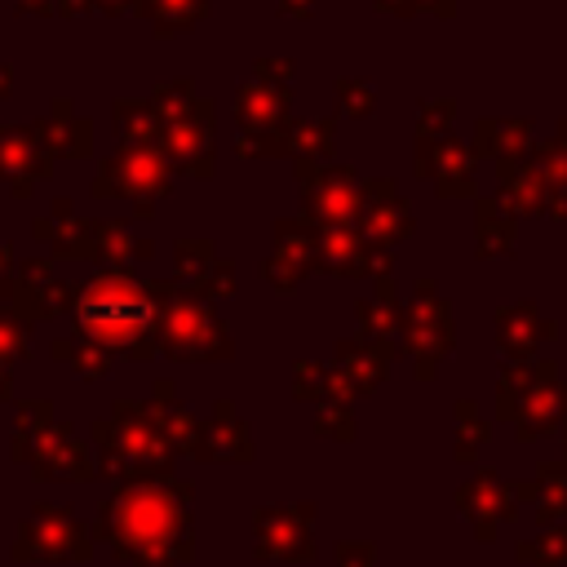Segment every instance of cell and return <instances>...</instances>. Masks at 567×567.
<instances>
[{"mask_svg":"<svg viewBox=\"0 0 567 567\" xmlns=\"http://www.w3.org/2000/svg\"><path fill=\"white\" fill-rule=\"evenodd\" d=\"M155 319H159L155 284L133 279L124 266H102L75 292V323L93 346L128 350L146 359L155 350Z\"/></svg>","mask_w":567,"mask_h":567,"instance_id":"cell-1","label":"cell"},{"mask_svg":"<svg viewBox=\"0 0 567 567\" xmlns=\"http://www.w3.org/2000/svg\"><path fill=\"white\" fill-rule=\"evenodd\" d=\"M159 297V319H155V346H164L173 359H226L230 337L226 323L208 301H195L177 288V279H151Z\"/></svg>","mask_w":567,"mask_h":567,"instance_id":"cell-2","label":"cell"},{"mask_svg":"<svg viewBox=\"0 0 567 567\" xmlns=\"http://www.w3.org/2000/svg\"><path fill=\"white\" fill-rule=\"evenodd\" d=\"M35 239L53 244L58 257H84L97 266H128L155 252L151 239H137L128 221H84V217H40Z\"/></svg>","mask_w":567,"mask_h":567,"instance_id":"cell-3","label":"cell"},{"mask_svg":"<svg viewBox=\"0 0 567 567\" xmlns=\"http://www.w3.org/2000/svg\"><path fill=\"white\" fill-rule=\"evenodd\" d=\"M173 190V164L159 146H120L102 159L93 195L97 199H133L137 217L155 213V199Z\"/></svg>","mask_w":567,"mask_h":567,"instance_id":"cell-4","label":"cell"},{"mask_svg":"<svg viewBox=\"0 0 567 567\" xmlns=\"http://www.w3.org/2000/svg\"><path fill=\"white\" fill-rule=\"evenodd\" d=\"M297 62L292 58H270L261 53L252 62V75L239 80L235 89V124H239V137H257V133H270L275 124H284L292 111V80Z\"/></svg>","mask_w":567,"mask_h":567,"instance_id":"cell-5","label":"cell"},{"mask_svg":"<svg viewBox=\"0 0 567 567\" xmlns=\"http://www.w3.org/2000/svg\"><path fill=\"white\" fill-rule=\"evenodd\" d=\"M297 190H301V217H310L315 226H354L363 182L350 164L297 159Z\"/></svg>","mask_w":567,"mask_h":567,"instance_id":"cell-6","label":"cell"},{"mask_svg":"<svg viewBox=\"0 0 567 567\" xmlns=\"http://www.w3.org/2000/svg\"><path fill=\"white\" fill-rule=\"evenodd\" d=\"M332 142H337V115H288L284 124H275L270 133L257 137H239V155L244 159H275V155H292V159H319L332 164Z\"/></svg>","mask_w":567,"mask_h":567,"instance_id":"cell-7","label":"cell"},{"mask_svg":"<svg viewBox=\"0 0 567 567\" xmlns=\"http://www.w3.org/2000/svg\"><path fill=\"white\" fill-rule=\"evenodd\" d=\"M403 341L416 354V372L434 377L439 359L452 346V306L434 292V279H416L412 306H403Z\"/></svg>","mask_w":567,"mask_h":567,"instance_id":"cell-8","label":"cell"},{"mask_svg":"<svg viewBox=\"0 0 567 567\" xmlns=\"http://www.w3.org/2000/svg\"><path fill=\"white\" fill-rule=\"evenodd\" d=\"M315 266L341 279L394 275V248H372L354 226H315Z\"/></svg>","mask_w":567,"mask_h":567,"instance_id":"cell-9","label":"cell"},{"mask_svg":"<svg viewBox=\"0 0 567 567\" xmlns=\"http://www.w3.org/2000/svg\"><path fill=\"white\" fill-rule=\"evenodd\" d=\"M217 111L208 97H199V106L173 124H159V151L168 155L173 168L190 173V177H213L217 168Z\"/></svg>","mask_w":567,"mask_h":567,"instance_id":"cell-10","label":"cell"},{"mask_svg":"<svg viewBox=\"0 0 567 567\" xmlns=\"http://www.w3.org/2000/svg\"><path fill=\"white\" fill-rule=\"evenodd\" d=\"M354 230L372 244V248H394L416 230L412 204L399 195V186L390 177H372L359 190V213H354Z\"/></svg>","mask_w":567,"mask_h":567,"instance_id":"cell-11","label":"cell"},{"mask_svg":"<svg viewBox=\"0 0 567 567\" xmlns=\"http://www.w3.org/2000/svg\"><path fill=\"white\" fill-rule=\"evenodd\" d=\"M412 164H416V177L434 182L439 199H461V195L478 190V155H474V146L456 142L452 133L434 137V142H416V159Z\"/></svg>","mask_w":567,"mask_h":567,"instance_id":"cell-12","label":"cell"},{"mask_svg":"<svg viewBox=\"0 0 567 567\" xmlns=\"http://www.w3.org/2000/svg\"><path fill=\"white\" fill-rule=\"evenodd\" d=\"M173 270H177V288L195 301H213L235 292V266L217 252L213 239H177L173 244Z\"/></svg>","mask_w":567,"mask_h":567,"instance_id":"cell-13","label":"cell"},{"mask_svg":"<svg viewBox=\"0 0 567 567\" xmlns=\"http://www.w3.org/2000/svg\"><path fill=\"white\" fill-rule=\"evenodd\" d=\"M315 270V221L310 217H279L275 221V248L261 261V275L275 292H292L301 275Z\"/></svg>","mask_w":567,"mask_h":567,"instance_id":"cell-14","label":"cell"},{"mask_svg":"<svg viewBox=\"0 0 567 567\" xmlns=\"http://www.w3.org/2000/svg\"><path fill=\"white\" fill-rule=\"evenodd\" d=\"M49 168L53 155L35 137V124H0V177H9L13 195H31Z\"/></svg>","mask_w":567,"mask_h":567,"instance_id":"cell-15","label":"cell"},{"mask_svg":"<svg viewBox=\"0 0 567 567\" xmlns=\"http://www.w3.org/2000/svg\"><path fill=\"white\" fill-rule=\"evenodd\" d=\"M478 159H523L532 151V120L523 115H478L474 120V137H470Z\"/></svg>","mask_w":567,"mask_h":567,"instance_id":"cell-16","label":"cell"},{"mask_svg":"<svg viewBox=\"0 0 567 567\" xmlns=\"http://www.w3.org/2000/svg\"><path fill=\"white\" fill-rule=\"evenodd\" d=\"M35 137L44 142V151L53 159H84L93 151V124L84 115H75L66 97H58L53 111L44 120H35Z\"/></svg>","mask_w":567,"mask_h":567,"instance_id":"cell-17","label":"cell"},{"mask_svg":"<svg viewBox=\"0 0 567 567\" xmlns=\"http://www.w3.org/2000/svg\"><path fill=\"white\" fill-rule=\"evenodd\" d=\"M372 284H377L372 297H363L354 306V315H359L363 341H377V346L394 350V341L403 337V306H399V292H394V275H377Z\"/></svg>","mask_w":567,"mask_h":567,"instance_id":"cell-18","label":"cell"},{"mask_svg":"<svg viewBox=\"0 0 567 567\" xmlns=\"http://www.w3.org/2000/svg\"><path fill=\"white\" fill-rule=\"evenodd\" d=\"M496 195L514 208V213H540V217H549V182H545V173L532 164V155H523V159H505V164H496Z\"/></svg>","mask_w":567,"mask_h":567,"instance_id":"cell-19","label":"cell"},{"mask_svg":"<svg viewBox=\"0 0 567 567\" xmlns=\"http://www.w3.org/2000/svg\"><path fill=\"white\" fill-rule=\"evenodd\" d=\"M518 244V213L501 195H478L474 204V248L478 257H509Z\"/></svg>","mask_w":567,"mask_h":567,"instance_id":"cell-20","label":"cell"},{"mask_svg":"<svg viewBox=\"0 0 567 567\" xmlns=\"http://www.w3.org/2000/svg\"><path fill=\"white\" fill-rule=\"evenodd\" d=\"M554 332L558 328L536 310V301H514V306H501L496 310V341L514 359H527L532 346L545 341V337H554Z\"/></svg>","mask_w":567,"mask_h":567,"instance_id":"cell-21","label":"cell"},{"mask_svg":"<svg viewBox=\"0 0 567 567\" xmlns=\"http://www.w3.org/2000/svg\"><path fill=\"white\" fill-rule=\"evenodd\" d=\"M18 301L31 310V315H44V310H62V306H75V292L66 279H53L49 275V261H22L18 266Z\"/></svg>","mask_w":567,"mask_h":567,"instance_id":"cell-22","label":"cell"},{"mask_svg":"<svg viewBox=\"0 0 567 567\" xmlns=\"http://www.w3.org/2000/svg\"><path fill=\"white\" fill-rule=\"evenodd\" d=\"M120 146H159V120L146 97H115L111 106Z\"/></svg>","mask_w":567,"mask_h":567,"instance_id":"cell-23","label":"cell"},{"mask_svg":"<svg viewBox=\"0 0 567 567\" xmlns=\"http://www.w3.org/2000/svg\"><path fill=\"white\" fill-rule=\"evenodd\" d=\"M390 359H394V350H385L377 341H337V363H341V372L359 390H372L381 381V372H385Z\"/></svg>","mask_w":567,"mask_h":567,"instance_id":"cell-24","label":"cell"},{"mask_svg":"<svg viewBox=\"0 0 567 567\" xmlns=\"http://www.w3.org/2000/svg\"><path fill=\"white\" fill-rule=\"evenodd\" d=\"M208 4L213 0H133V9L155 27V35H173V31L195 27L208 13Z\"/></svg>","mask_w":567,"mask_h":567,"instance_id":"cell-25","label":"cell"},{"mask_svg":"<svg viewBox=\"0 0 567 567\" xmlns=\"http://www.w3.org/2000/svg\"><path fill=\"white\" fill-rule=\"evenodd\" d=\"M527 155L549 182V217H567V151L549 137V142H532Z\"/></svg>","mask_w":567,"mask_h":567,"instance_id":"cell-26","label":"cell"},{"mask_svg":"<svg viewBox=\"0 0 567 567\" xmlns=\"http://www.w3.org/2000/svg\"><path fill=\"white\" fill-rule=\"evenodd\" d=\"M146 102L155 106L159 124H173V120H182V115H190L199 106V93H195V80H164V84L151 89Z\"/></svg>","mask_w":567,"mask_h":567,"instance_id":"cell-27","label":"cell"},{"mask_svg":"<svg viewBox=\"0 0 567 567\" xmlns=\"http://www.w3.org/2000/svg\"><path fill=\"white\" fill-rule=\"evenodd\" d=\"M337 106H341V115H372L377 111V89L363 80V75H337Z\"/></svg>","mask_w":567,"mask_h":567,"instance_id":"cell-28","label":"cell"},{"mask_svg":"<svg viewBox=\"0 0 567 567\" xmlns=\"http://www.w3.org/2000/svg\"><path fill=\"white\" fill-rule=\"evenodd\" d=\"M452 120H456V102H452V97L421 102V115H416V142L447 137V133H452Z\"/></svg>","mask_w":567,"mask_h":567,"instance_id":"cell-29","label":"cell"},{"mask_svg":"<svg viewBox=\"0 0 567 567\" xmlns=\"http://www.w3.org/2000/svg\"><path fill=\"white\" fill-rule=\"evenodd\" d=\"M377 9H390L399 18H412V13H439V18H452L456 13V0H372Z\"/></svg>","mask_w":567,"mask_h":567,"instance_id":"cell-30","label":"cell"},{"mask_svg":"<svg viewBox=\"0 0 567 567\" xmlns=\"http://www.w3.org/2000/svg\"><path fill=\"white\" fill-rule=\"evenodd\" d=\"M27 341V323H18L13 315H0V350H22Z\"/></svg>","mask_w":567,"mask_h":567,"instance_id":"cell-31","label":"cell"},{"mask_svg":"<svg viewBox=\"0 0 567 567\" xmlns=\"http://www.w3.org/2000/svg\"><path fill=\"white\" fill-rule=\"evenodd\" d=\"M315 9V0H279V13H292V18H306Z\"/></svg>","mask_w":567,"mask_h":567,"instance_id":"cell-32","label":"cell"},{"mask_svg":"<svg viewBox=\"0 0 567 567\" xmlns=\"http://www.w3.org/2000/svg\"><path fill=\"white\" fill-rule=\"evenodd\" d=\"M89 9H102V13H124V9H133V0H89Z\"/></svg>","mask_w":567,"mask_h":567,"instance_id":"cell-33","label":"cell"},{"mask_svg":"<svg viewBox=\"0 0 567 567\" xmlns=\"http://www.w3.org/2000/svg\"><path fill=\"white\" fill-rule=\"evenodd\" d=\"M22 9H35V13H58V0H18Z\"/></svg>","mask_w":567,"mask_h":567,"instance_id":"cell-34","label":"cell"},{"mask_svg":"<svg viewBox=\"0 0 567 567\" xmlns=\"http://www.w3.org/2000/svg\"><path fill=\"white\" fill-rule=\"evenodd\" d=\"M9 84H13V71H9V66H0V97L9 93Z\"/></svg>","mask_w":567,"mask_h":567,"instance_id":"cell-35","label":"cell"},{"mask_svg":"<svg viewBox=\"0 0 567 567\" xmlns=\"http://www.w3.org/2000/svg\"><path fill=\"white\" fill-rule=\"evenodd\" d=\"M554 142H558V146H563V151H567V115H563V120H558V133H554Z\"/></svg>","mask_w":567,"mask_h":567,"instance_id":"cell-36","label":"cell"},{"mask_svg":"<svg viewBox=\"0 0 567 567\" xmlns=\"http://www.w3.org/2000/svg\"><path fill=\"white\" fill-rule=\"evenodd\" d=\"M9 266V244H0V270Z\"/></svg>","mask_w":567,"mask_h":567,"instance_id":"cell-37","label":"cell"}]
</instances>
